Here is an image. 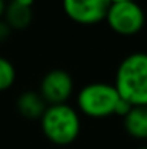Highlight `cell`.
<instances>
[{
  "label": "cell",
  "mask_w": 147,
  "mask_h": 149,
  "mask_svg": "<svg viewBox=\"0 0 147 149\" xmlns=\"http://www.w3.org/2000/svg\"><path fill=\"white\" fill-rule=\"evenodd\" d=\"M115 90L131 106H147V54L133 52L118 65Z\"/></svg>",
  "instance_id": "obj_1"
},
{
  "label": "cell",
  "mask_w": 147,
  "mask_h": 149,
  "mask_svg": "<svg viewBox=\"0 0 147 149\" xmlns=\"http://www.w3.org/2000/svg\"><path fill=\"white\" fill-rule=\"evenodd\" d=\"M127 133L136 139H147V106H133L124 117Z\"/></svg>",
  "instance_id": "obj_8"
},
{
  "label": "cell",
  "mask_w": 147,
  "mask_h": 149,
  "mask_svg": "<svg viewBox=\"0 0 147 149\" xmlns=\"http://www.w3.org/2000/svg\"><path fill=\"white\" fill-rule=\"evenodd\" d=\"M74 90V80L65 70L55 68L46 72L41 81L39 94L49 104H62L71 97Z\"/></svg>",
  "instance_id": "obj_6"
},
{
  "label": "cell",
  "mask_w": 147,
  "mask_h": 149,
  "mask_svg": "<svg viewBox=\"0 0 147 149\" xmlns=\"http://www.w3.org/2000/svg\"><path fill=\"white\" fill-rule=\"evenodd\" d=\"M118 100L120 94L112 84L91 83L81 88L77 96V104L84 114L99 119L115 114Z\"/></svg>",
  "instance_id": "obj_3"
},
{
  "label": "cell",
  "mask_w": 147,
  "mask_h": 149,
  "mask_svg": "<svg viewBox=\"0 0 147 149\" xmlns=\"http://www.w3.org/2000/svg\"><path fill=\"white\" fill-rule=\"evenodd\" d=\"M16 80V70L12 64L4 56H0V91H4L13 86Z\"/></svg>",
  "instance_id": "obj_10"
},
{
  "label": "cell",
  "mask_w": 147,
  "mask_h": 149,
  "mask_svg": "<svg viewBox=\"0 0 147 149\" xmlns=\"http://www.w3.org/2000/svg\"><path fill=\"white\" fill-rule=\"evenodd\" d=\"M17 3H20V4H23V6H28V7H32V4H33V1L35 0H16Z\"/></svg>",
  "instance_id": "obj_13"
},
{
  "label": "cell",
  "mask_w": 147,
  "mask_h": 149,
  "mask_svg": "<svg viewBox=\"0 0 147 149\" xmlns=\"http://www.w3.org/2000/svg\"><path fill=\"white\" fill-rule=\"evenodd\" d=\"M133 109V106L127 101V100L121 99L118 100V103H117V107H115V114H118V116H123V117H126L128 113H130V110Z\"/></svg>",
  "instance_id": "obj_11"
},
{
  "label": "cell",
  "mask_w": 147,
  "mask_h": 149,
  "mask_svg": "<svg viewBox=\"0 0 147 149\" xmlns=\"http://www.w3.org/2000/svg\"><path fill=\"white\" fill-rule=\"evenodd\" d=\"M4 17H6L4 20L10 25L12 29H25L30 25L33 12H32V7L23 6L17 3L16 0H12L10 3L6 4Z\"/></svg>",
  "instance_id": "obj_9"
},
{
  "label": "cell",
  "mask_w": 147,
  "mask_h": 149,
  "mask_svg": "<svg viewBox=\"0 0 147 149\" xmlns=\"http://www.w3.org/2000/svg\"><path fill=\"white\" fill-rule=\"evenodd\" d=\"M105 20L114 32L128 36L139 33L144 28L146 13L136 0L111 3Z\"/></svg>",
  "instance_id": "obj_4"
},
{
  "label": "cell",
  "mask_w": 147,
  "mask_h": 149,
  "mask_svg": "<svg viewBox=\"0 0 147 149\" xmlns=\"http://www.w3.org/2000/svg\"><path fill=\"white\" fill-rule=\"evenodd\" d=\"M139 149H147V146H140Z\"/></svg>",
  "instance_id": "obj_16"
},
{
  "label": "cell",
  "mask_w": 147,
  "mask_h": 149,
  "mask_svg": "<svg viewBox=\"0 0 147 149\" xmlns=\"http://www.w3.org/2000/svg\"><path fill=\"white\" fill-rule=\"evenodd\" d=\"M4 10H6V3L4 0H0V17L4 15Z\"/></svg>",
  "instance_id": "obj_14"
},
{
  "label": "cell",
  "mask_w": 147,
  "mask_h": 149,
  "mask_svg": "<svg viewBox=\"0 0 147 149\" xmlns=\"http://www.w3.org/2000/svg\"><path fill=\"white\" fill-rule=\"evenodd\" d=\"M12 28H10V25L6 22V20H1L0 19V42H4L9 36H10V33H12Z\"/></svg>",
  "instance_id": "obj_12"
},
{
  "label": "cell",
  "mask_w": 147,
  "mask_h": 149,
  "mask_svg": "<svg viewBox=\"0 0 147 149\" xmlns=\"http://www.w3.org/2000/svg\"><path fill=\"white\" fill-rule=\"evenodd\" d=\"M17 110L26 119H41L46 110V101L36 91H25L17 99Z\"/></svg>",
  "instance_id": "obj_7"
},
{
  "label": "cell",
  "mask_w": 147,
  "mask_h": 149,
  "mask_svg": "<svg viewBox=\"0 0 147 149\" xmlns=\"http://www.w3.org/2000/svg\"><path fill=\"white\" fill-rule=\"evenodd\" d=\"M43 135L55 145L72 143L81 132V119L74 107L66 103L50 104L41 117Z\"/></svg>",
  "instance_id": "obj_2"
},
{
  "label": "cell",
  "mask_w": 147,
  "mask_h": 149,
  "mask_svg": "<svg viewBox=\"0 0 147 149\" xmlns=\"http://www.w3.org/2000/svg\"><path fill=\"white\" fill-rule=\"evenodd\" d=\"M63 12L81 25H94L105 20L111 0H62Z\"/></svg>",
  "instance_id": "obj_5"
},
{
  "label": "cell",
  "mask_w": 147,
  "mask_h": 149,
  "mask_svg": "<svg viewBox=\"0 0 147 149\" xmlns=\"http://www.w3.org/2000/svg\"><path fill=\"white\" fill-rule=\"evenodd\" d=\"M123 1H133V0H111V3H123Z\"/></svg>",
  "instance_id": "obj_15"
}]
</instances>
